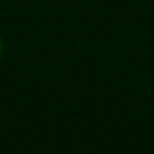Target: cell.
<instances>
[{
	"label": "cell",
	"instance_id": "obj_1",
	"mask_svg": "<svg viewBox=\"0 0 154 154\" xmlns=\"http://www.w3.org/2000/svg\"><path fill=\"white\" fill-rule=\"evenodd\" d=\"M0 59H2V40H0Z\"/></svg>",
	"mask_w": 154,
	"mask_h": 154
}]
</instances>
